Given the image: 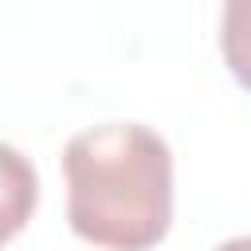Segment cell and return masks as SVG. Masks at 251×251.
<instances>
[{
  "label": "cell",
  "mask_w": 251,
  "mask_h": 251,
  "mask_svg": "<svg viewBox=\"0 0 251 251\" xmlns=\"http://www.w3.org/2000/svg\"><path fill=\"white\" fill-rule=\"evenodd\" d=\"M71 231L106 251H149L173 220V153L141 122H106L63 149Z\"/></svg>",
  "instance_id": "cell-1"
},
{
  "label": "cell",
  "mask_w": 251,
  "mask_h": 251,
  "mask_svg": "<svg viewBox=\"0 0 251 251\" xmlns=\"http://www.w3.org/2000/svg\"><path fill=\"white\" fill-rule=\"evenodd\" d=\"M39 204L35 165L8 141H0V247L31 220Z\"/></svg>",
  "instance_id": "cell-2"
},
{
  "label": "cell",
  "mask_w": 251,
  "mask_h": 251,
  "mask_svg": "<svg viewBox=\"0 0 251 251\" xmlns=\"http://www.w3.org/2000/svg\"><path fill=\"white\" fill-rule=\"evenodd\" d=\"M216 251H251V239H247V235H235V239H227V243H220Z\"/></svg>",
  "instance_id": "cell-3"
}]
</instances>
